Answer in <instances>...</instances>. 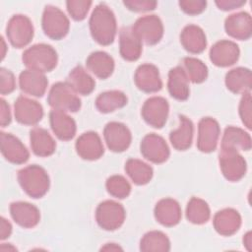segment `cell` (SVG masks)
<instances>
[{
	"instance_id": "37",
	"label": "cell",
	"mask_w": 252,
	"mask_h": 252,
	"mask_svg": "<svg viewBox=\"0 0 252 252\" xmlns=\"http://www.w3.org/2000/svg\"><path fill=\"white\" fill-rule=\"evenodd\" d=\"M141 251H168L170 249V242L167 236L158 230H153L146 233L141 239Z\"/></svg>"
},
{
	"instance_id": "29",
	"label": "cell",
	"mask_w": 252,
	"mask_h": 252,
	"mask_svg": "<svg viewBox=\"0 0 252 252\" xmlns=\"http://www.w3.org/2000/svg\"><path fill=\"white\" fill-rule=\"evenodd\" d=\"M225 85L234 94L249 93L252 87L251 71L243 67L230 70L225 76Z\"/></svg>"
},
{
	"instance_id": "30",
	"label": "cell",
	"mask_w": 252,
	"mask_h": 252,
	"mask_svg": "<svg viewBox=\"0 0 252 252\" xmlns=\"http://www.w3.org/2000/svg\"><path fill=\"white\" fill-rule=\"evenodd\" d=\"M30 134L31 147L36 156L48 157L54 153L56 143L45 129L34 127Z\"/></svg>"
},
{
	"instance_id": "7",
	"label": "cell",
	"mask_w": 252,
	"mask_h": 252,
	"mask_svg": "<svg viewBox=\"0 0 252 252\" xmlns=\"http://www.w3.org/2000/svg\"><path fill=\"white\" fill-rule=\"evenodd\" d=\"M125 216L123 206L112 200H106L100 203L95 211L96 222L105 230L119 228L124 222Z\"/></svg>"
},
{
	"instance_id": "18",
	"label": "cell",
	"mask_w": 252,
	"mask_h": 252,
	"mask_svg": "<svg viewBox=\"0 0 252 252\" xmlns=\"http://www.w3.org/2000/svg\"><path fill=\"white\" fill-rule=\"evenodd\" d=\"M76 151L82 158L94 160L103 155L104 149L100 137L95 132H87L77 139Z\"/></svg>"
},
{
	"instance_id": "44",
	"label": "cell",
	"mask_w": 252,
	"mask_h": 252,
	"mask_svg": "<svg viewBox=\"0 0 252 252\" xmlns=\"http://www.w3.org/2000/svg\"><path fill=\"white\" fill-rule=\"evenodd\" d=\"M129 10L135 12H146L154 10L157 6L156 1L150 0H131V1H124L123 2Z\"/></svg>"
},
{
	"instance_id": "48",
	"label": "cell",
	"mask_w": 252,
	"mask_h": 252,
	"mask_svg": "<svg viewBox=\"0 0 252 252\" xmlns=\"http://www.w3.org/2000/svg\"><path fill=\"white\" fill-rule=\"evenodd\" d=\"M101 250H110V251L114 250L115 251V250H122V248L119 247L118 245H115L114 243H108L105 246L101 247Z\"/></svg>"
},
{
	"instance_id": "2",
	"label": "cell",
	"mask_w": 252,
	"mask_h": 252,
	"mask_svg": "<svg viewBox=\"0 0 252 252\" xmlns=\"http://www.w3.org/2000/svg\"><path fill=\"white\" fill-rule=\"evenodd\" d=\"M18 181L23 190L32 198H41L49 189V177L44 168L32 164L19 170Z\"/></svg>"
},
{
	"instance_id": "23",
	"label": "cell",
	"mask_w": 252,
	"mask_h": 252,
	"mask_svg": "<svg viewBox=\"0 0 252 252\" xmlns=\"http://www.w3.org/2000/svg\"><path fill=\"white\" fill-rule=\"evenodd\" d=\"M157 220L164 226L176 225L181 219V208L177 201L171 198L161 199L155 207Z\"/></svg>"
},
{
	"instance_id": "15",
	"label": "cell",
	"mask_w": 252,
	"mask_h": 252,
	"mask_svg": "<svg viewBox=\"0 0 252 252\" xmlns=\"http://www.w3.org/2000/svg\"><path fill=\"white\" fill-rule=\"evenodd\" d=\"M1 153L10 162L16 164L25 163L30 157V153L25 145L14 135L10 133H0Z\"/></svg>"
},
{
	"instance_id": "47",
	"label": "cell",
	"mask_w": 252,
	"mask_h": 252,
	"mask_svg": "<svg viewBox=\"0 0 252 252\" xmlns=\"http://www.w3.org/2000/svg\"><path fill=\"white\" fill-rule=\"evenodd\" d=\"M12 233V225L11 223L5 219L1 218V222H0V239L4 240L8 238Z\"/></svg>"
},
{
	"instance_id": "12",
	"label": "cell",
	"mask_w": 252,
	"mask_h": 252,
	"mask_svg": "<svg viewBox=\"0 0 252 252\" xmlns=\"http://www.w3.org/2000/svg\"><path fill=\"white\" fill-rule=\"evenodd\" d=\"M103 137L108 149L115 153H121L131 144L130 130L120 122H109L103 130Z\"/></svg>"
},
{
	"instance_id": "17",
	"label": "cell",
	"mask_w": 252,
	"mask_h": 252,
	"mask_svg": "<svg viewBox=\"0 0 252 252\" xmlns=\"http://www.w3.org/2000/svg\"><path fill=\"white\" fill-rule=\"evenodd\" d=\"M134 81L138 89L145 93H156L162 87L158 69L152 64L140 65L135 72Z\"/></svg>"
},
{
	"instance_id": "38",
	"label": "cell",
	"mask_w": 252,
	"mask_h": 252,
	"mask_svg": "<svg viewBox=\"0 0 252 252\" xmlns=\"http://www.w3.org/2000/svg\"><path fill=\"white\" fill-rule=\"evenodd\" d=\"M182 69L184 70L189 81L200 84L208 77L207 66L199 59L194 57H186L182 62Z\"/></svg>"
},
{
	"instance_id": "42",
	"label": "cell",
	"mask_w": 252,
	"mask_h": 252,
	"mask_svg": "<svg viewBox=\"0 0 252 252\" xmlns=\"http://www.w3.org/2000/svg\"><path fill=\"white\" fill-rule=\"evenodd\" d=\"M16 88V81L13 73L5 68L0 69V93L1 94H11Z\"/></svg>"
},
{
	"instance_id": "45",
	"label": "cell",
	"mask_w": 252,
	"mask_h": 252,
	"mask_svg": "<svg viewBox=\"0 0 252 252\" xmlns=\"http://www.w3.org/2000/svg\"><path fill=\"white\" fill-rule=\"evenodd\" d=\"M0 124L2 127H6L11 123V111H10V106L4 100L1 98L0 100Z\"/></svg>"
},
{
	"instance_id": "22",
	"label": "cell",
	"mask_w": 252,
	"mask_h": 252,
	"mask_svg": "<svg viewBox=\"0 0 252 252\" xmlns=\"http://www.w3.org/2000/svg\"><path fill=\"white\" fill-rule=\"evenodd\" d=\"M50 126L57 138L63 141L71 140L76 134V123L65 111L53 109L49 113Z\"/></svg>"
},
{
	"instance_id": "5",
	"label": "cell",
	"mask_w": 252,
	"mask_h": 252,
	"mask_svg": "<svg viewBox=\"0 0 252 252\" xmlns=\"http://www.w3.org/2000/svg\"><path fill=\"white\" fill-rule=\"evenodd\" d=\"M6 34L14 47H25L33 37L32 23L25 15H14L7 24Z\"/></svg>"
},
{
	"instance_id": "9",
	"label": "cell",
	"mask_w": 252,
	"mask_h": 252,
	"mask_svg": "<svg viewBox=\"0 0 252 252\" xmlns=\"http://www.w3.org/2000/svg\"><path fill=\"white\" fill-rule=\"evenodd\" d=\"M220 166L223 176L229 181H238L246 172L245 159L233 149L220 148Z\"/></svg>"
},
{
	"instance_id": "4",
	"label": "cell",
	"mask_w": 252,
	"mask_h": 252,
	"mask_svg": "<svg viewBox=\"0 0 252 252\" xmlns=\"http://www.w3.org/2000/svg\"><path fill=\"white\" fill-rule=\"evenodd\" d=\"M47 101L53 109L76 112L81 107V99L67 82L54 84L48 94Z\"/></svg>"
},
{
	"instance_id": "26",
	"label": "cell",
	"mask_w": 252,
	"mask_h": 252,
	"mask_svg": "<svg viewBox=\"0 0 252 252\" xmlns=\"http://www.w3.org/2000/svg\"><path fill=\"white\" fill-rule=\"evenodd\" d=\"M182 46L190 53H201L207 46L206 34L203 30L195 25L186 26L180 34Z\"/></svg>"
},
{
	"instance_id": "21",
	"label": "cell",
	"mask_w": 252,
	"mask_h": 252,
	"mask_svg": "<svg viewBox=\"0 0 252 252\" xmlns=\"http://www.w3.org/2000/svg\"><path fill=\"white\" fill-rule=\"evenodd\" d=\"M48 81L43 73L25 70L20 74L19 85L21 90L30 95L40 97L44 94Z\"/></svg>"
},
{
	"instance_id": "25",
	"label": "cell",
	"mask_w": 252,
	"mask_h": 252,
	"mask_svg": "<svg viewBox=\"0 0 252 252\" xmlns=\"http://www.w3.org/2000/svg\"><path fill=\"white\" fill-rule=\"evenodd\" d=\"M120 55L127 61L137 60L142 53V41L134 33L132 28H124L119 34Z\"/></svg>"
},
{
	"instance_id": "14",
	"label": "cell",
	"mask_w": 252,
	"mask_h": 252,
	"mask_svg": "<svg viewBox=\"0 0 252 252\" xmlns=\"http://www.w3.org/2000/svg\"><path fill=\"white\" fill-rule=\"evenodd\" d=\"M141 153L146 159L154 163H162L169 157V149L164 139L155 133L144 137L141 142Z\"/></svg>"
},
{
	"instance_id": "46",
	"label": "cell",
	"mask_w": 252,
	"mask_h": 252,
	"mask_svg": "<svg viewBox=\"0 0 252 252\" xmlns=\"http://www.w3.org/2000/svg\"><path fill=\"white\" fill-rule=\"evenodd\" d=\"M217 6L220 10L228 11V10H233L235 8H239L245 4V1H239V0H220L216 1Z\"/></svg>"
},
{
	"instance_id": "10",
	"label": "cell",
	"mask_w": 252,
	"mask_h": 252,
	"mask_svg": "<svg viewBox=\"0 0 252 252\" xmlns=\"http://www.w3.org/2000/svg\"><path fill=\"white\" fill-rule=\"evenodd\" d=\"M169 105L165 98L161 96H153L148 98L141 110L142 117L151 126L161 128L167 119Z\"/></svg>"
},
{
	"instance_id": "3",
	"label": "cell",
	"mask_w": 252,
	"mask_h": 252,
	"mask_svg": "<svg viewBox=\"0 0 252 252\" xmlns=\"http://www.w3.org/2000/svg\"><path fill=\"white\" fill-rule=\"evenodd\" d=\"M22 60L29 70L46 73L56 67L57 53L52 46L39 43L26 49L23 53Z\"/></svg>"
},
{
	"instance_id": "36",
	"label": "cell",
	"mask_w": 252,
	"mask_h": 252,
	"mask_svg": "<svg viewBox=\"0 0 252 252\" xmlns=\"http://www.w3.org/2000/svg\"><path fill=\"white\" fill-rule=\"evenodd\" d=\"M211 216L210 208L204 200L193 197L187 205L186 208V218L187 220L195 224H202L209 220Z\"/></svg>"
},
{
	"instance_id": "39",
	"label": "cell",
	"mask_w": 252,
	"mask_h": 252,
	"mask_svg": "<svg viewBox=\"0 0 252 252\" xmlns=\"http://www.w3.org/2000/svg\"><path fill=\"white\" fill-rule=\"evenodd\" d=\"M107 192L118 199L126 198L131 192V186L126 178L121 175L110 176L106 181Z\"/></svg>"
},
{
	"instance_id": "40",
	"label": "cell",
	"mask_w": 252,
	"mask_h": 252,
	"mask_svg": "<svg viewBox=\"0 0 252 252\" xmlns=\"http://www.w3.org/2000/svg\"><path fill=\"white\" fill-rule=\"evenodd\" d=\"M67 10L75 21H82L86 18L92 1L86 0H70L66 2Z\"/></svg>"
},
{
	"instance_id": "31",
	"label": "cell",
	"mask_w": 252,
	"mask_h": 252,
	"mask_svg": "<svg viewBox=\"0 0 252 252\" xmlns=\"http://www.w3.org/2000/svg\"><path fill=\"white\" fill-rule=\"evenodd\" d=\"M179 127L170 133L169 140L175 150L185 151L192 144L194 126L192 121L184 115L179 117Z\"/></svg>"
},
{
	"instance_id": "6",
	"label": "cell",
	"mask_w": 252,
	"mask_h": 252,
	"mask_svg": "<svg viewBox=\"0 0 252 252\" xmlns=\"http://www.w3.org/2000/svg\"><path fill=\"white\" fill-rule=\"evenodd\" d=\"M42 29L51 39L59 40L69 32L70 23L66 15L57 7L46 6L42 14Z\"/></svg>"
},
{
	"instance_id": "32",
	"label": "cell",
	"mask_w": 252,
	"mask_h": 252,
	"mask_svg": "<svg viewBox=\"0 0 252 252\" xmlns=\"http://www.w3.org/2000/svg\"><path fill=\"white\" fill-rule=\"evenodd\" d=\"M220 148L249 151L251 149V137L244 130L229 126L224 130Z\"/></svg>"
},
{
	"instance_id": "11",
	"label": "cell",
	"mask_w": 252,
	"mask_h": 252,
	"mask_svg": "<svg viewBox=\"0 0 252 252\" xmlns=\"http://www.w3.org/2000/svg\"><path fill=\"white\" fill-rule=\"evenodd\" d=\"M14 112L16 120L24 125H35L43 116L41 104L24 95H20L16 99Z\"/></svg>"
},
{
	"instance_id": "20",
	"label": "cell",
	"mask_w": 252,
	"mask_h": 252,
	"mask_svg": "<svg viewBox=\"0 0 252 252\" xmlns=\"http://www.w3.org/2000/svg\"><path fill=\"white\" fill-rule=\"evenodd\" d=\"M12 219L20 226L31 228L39 222L40 214L38 209L27 202H14L10 205Z\"/></svg>"
},
{
	"instance_id": "49",
	"label": "cell",
	"mask_w": 252,
	"mask_h": 252,
	"mask_svg": "<svg viewBox=\"0 0 252 252\" xmlns=\"http://www.w3.org/2000/svg\"><path fill=\"white\" fill-rule=\"evenodd\" d=\"M243 242L245 243V245L247 246L248 250H251V232H247V234L244 236Z\"/></svg>"
},
{
	"instance_id": "33",
	"label": "cell",
	"mask_w": 252,
	"mask_h": 252,
	"mask_svg": "<svg viewBox=\"0 0 252 252\" xmlns=\"http://www.w3.org/2000/svg\"><path fill=\"white\" fill-rule=\"evenodd\" d=\"M67 83L79 94L88 95L95 87V82L92 76L82 67H75L68 75Z\"/></svg>"
},
{
	"instance_id": "13",
	"label": "cell",
	"mask_w": 252,
	"mask_h": 252,
	"mask_svg": "<svg viewBox=\"0 0 252 252\" xmlns=\"http://www.w3.org/2000/svg\"><path fill=\"white\" fill-rule=\"evenodd\" d=\"M220 125L214 118H202L198 125L197 147L203 153H211L216 150L220 138Z\"/></svg>"
},
{
	"instance_id": "1",
	"label": "cell",
	"mask_w": 252,
	"mask_h": 252,
	"mask_svg": "<svg viewBox=\"0 0 252 252\" xmlns=\"http://www.w3.org/2000/svg\"><path fill=\"white\" fill-rule=\"evenodd\" d=\"M90 31L93 38L101 45H109L116 35V19L105 4L97 5L90 18Z\"/></svg>"
},
{
	"instance_id": "43",
	"label": "cell",
	"mask_w": 252,
	"mask_h": 252,
	"mask_svg": "<svg viewBox=\"0 0 252 252\" xmlns=\"http://www.w3.org/2000/svg\"><path fill=\"white\" fill-rule=\"evenodd\" d=\"M180 8L189 15H198L202 13L207 6L204 0H183L179 2Z\"/></svg>"
},
{
	"instance_id": "28",
	"label": "cell",
	"mask_w": 252,
	"mask_h": 252,
	"mask_svg": "<svg viewBox=\"0 0 252 252\" xmlns=\"http://www.w3.org/2000/svg\"><path fill=\"white\" fill-rule=\"evenodd\" d=\"M89 71L99 79L108 78L114 70L113 58L103 51L93 52L86 61Z\"/></svg>"
},
{
	"instance_id": "35",
	"label": "cell",
	"mask_w": 252,
	"mask_h": 252,
	"mask_svg": "<svg viewBox=\"0 0 252 252\" xmlns=\"http://www.w3.org/2000/svg\"><path fill=\"white\" fill-rule=\"evenodd\" d=\"M125 171L137 185L147 184L153 177V168L144 161L130 158L125 163Z\"/></svg>"
},
{
	"instance_id": "34",
	"label": "cell",
	"mask_w": 252,
	"mask_h": 252,
	"mask_svg": "<svg viewBox=\"0 0 252 252\" xmlns=\"http://www.w3.org/2000/svg\"><path fill=\"white\" fill-rule=\"evenodd\" d=\"M127 103V96L120 91H108L100 94L95 99V107L102 113L112 112Z\"/></svg>"
},
{
	"instance_id": "41",
	"label": "cell",
	"mask_w": 252,
	"mask_h": 252,
	"mask_svg": "<svg viewBox=\"0 0 252 252\" xmlns=\"http://www.w3.org/2000/svg\"><path fill=\"white\" fill-rule=\"evenodd\" d=\"M239 115L241 117L244 125L251 129V120H252V112H251V94L250 93L243 94V96L240 100L239 104Z\"/></svg>"
},
{
	"instance_id": "27",
	"label": "cell",
	"mask_w": 252,
	"mask_h": 252,
	"mask_svg": "<svg viewBox=\"0 0 252 252\" xmlns=\"http://www.w3.org/2000/svg\"><path fill=\"white\" fill-rule=\"evenodd\" d=\"M167 88L170 95L178 100H185L189 96V80L181 66L172 68L168 73Z\"/></svg>"
},
{
	"instance_id": "19",
	"label": "cell",
	"mask_w": 252,
	"mask_h": 252,
	"mask_svg": "<svg viewBox=\"0 0 252 252\" xmlns=\"http://www.w3.org/2000/svg\"><path fill=\"white\" fill-rule=\"evenodd\" d=\"M228 35L239 40L248 39L252 33L251 17L246 12H238L228 16L224 23Z\"/></svg>"
},
{
	"instance_id": "50",
	"label": "cell",
	"mask_w": 252,
	"mask_h": 252,
	"mask_svg": "<svg viewBox=\"0 0 252 252\" xmlns=\"http://www.w3.org/2000/svg\"><path fill=\"white\" fill-rule=\"evenodd\" d=\"M1 41H2V50H3V52H2V59H3V58H4V56H5V50H6V45H5V41H4L3 37H1Z\"/></svg>"
},
{
	"instance_id": "16",
	"label": "cell",
	"mask_w": 252,
	"mask_h": 252,
	"mask_svg": "<svg viewBox=\"0 0 252 252\" xmlns=\"http://www.w3.org/2000/svg\"><path fill=\"white\" fill-rule=\"evenodd\" d=\"M239 58V48L236 43L230 40L216 42L210 50L211 61L219 67L233 65Z\"/></svg>"
},
{
	"instance_id": "8",
	"label": "cell",
	"mask_w": 252,
	"mask_h": 252,
	"mask_svg": "<svg viewBox=\"0 0 252 252\" xmlns=\"http://www.w3.org/2000/svg\"><path fill=\"white\" fill-rule=\"evenodd\" d=\"M138 38L148 45H155L163 35V26L156 15H147L139 18L132 27Z\"/></svg>"
},
{
	"instance_id": "24",
	"label": "cell",
	"mask_w": 252,
	"mask_h": 252,
	"mask_svg": "<svg viewBox=\"0 0 252 252\" xmlns=\"http://www.w3.org/2000/svg\"><path fill=\"white\" fill-rule=\"evenodd\" d=\"M241 218L237 211L224 209L218 212L214 217V227L218 233L229 236L234 234L240 227Z\"/></svg>"
}]
</instances>
